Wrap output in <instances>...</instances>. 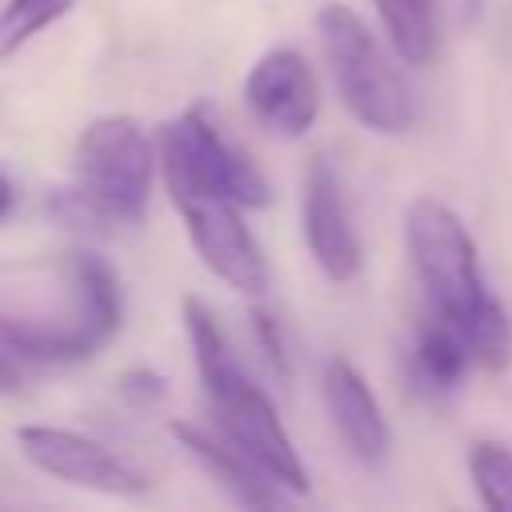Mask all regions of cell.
<instances>
[{
  "label": "cell",
  "mask_w": 512,
  "mask_h": 512,
  "mask_svg": "<svg viewBox=\"0 0 512 512\" xmlns=\"http://www.w3.org/2000/svg\"><path fill=\"white\" fill-rule=\"evenodd\" d=\"M24 380H28V360H24V356L12 348V340L0 332V396L20 392Z\"/></svg>",
  "instance_id": "cell-20"
},
{
  "label": "cell",
  "mask_w": 512,
  "mask_h": 512,
  "mask_svg": "<svg viewBox=\"0 0 512 512\" xmlns=\"http://www.w3.org/2000/svg\"><path fill=\"white\" fill-rule=\"evenodd\" d=\"M172 440L184 448L188 460L200 464V472H204L216 488H224V492H228L236 504H244V508H276V504H284V500L292 496V492H288L284 484H276L244 448H236L220 428L208 432V428H200V424L172 420Z\"/></svg>",
  "instance_id": "cell-12"
},
{
  "label": "cell",
  "mask_w": 512,
  "mask_h": 512,
  "mask_svg": "<svg viewBox=\"0 0 512 512\" xmlns=\"http://www.w3.org/2000/svg\"><path fill=\"white\" fill-rule=\"evenodd\" d=\"M468 476L484 508L512 512V448L500 440H476L468 448Z\"/></svg>",
  "instance_id": "cell-15"
},
{
  "label": "cell",
  "mask_w": 512,
  "mask_h": 512,
  "mask_svg": "<svg viewBox=\"0 0 512 512\" xmlns=\"http://www.w3.org/2000/svg\"><path fill=\"white\" fill-rule=\"evenodd\" d=\"M316 32L328 76L348 116L376 136H404L416 124V96L396 64L400 56L392 52V44L384 48L376 32L340 0L316 12Z\"/></svg>",
  "instance_id": "cell-3"
},
{
  "label": "cell",
  "mask_w": 512,
  "mask_h": 512,
  "mask_svg": "<svg viewBox=\"0 0 512 512\" xmlns=\"http://www.w3.org/2000/svg\"><path fill=\"white\" fill-rule=\"evenodd\" d=\"M12 204H16V188H12V180L0 172V220L12 212Z\"/></svg>",
  "instance_id": "cell-21"
},
{
  "label": "cell",
  "mask_w": 512,
  "mask_h": 512,
  "mask_svg": "<svg viewBox=\"0 0 512 512\" xmlns=\"http://www.w3.org/2000/svg\"><path fill=\"white\" fill-rule=\"evenodd\" d=\"M252 320H256V340H260V348H264V360L272 364V372H276L280 380H288V356H284V340H280L276 320H272L268 312H252Z\"/></svg>",
  "instance_id": "cell-19"
},
{
  "label": "cell",
  "mask_w": 512,
  "mask_h": 512,
  "mask_svg": "<svg viewBox=\"0 0 512 512\" xmlns=\"http://www.w3.org/2000/svg\"><path fill=\"white\" fill-rule=\"evenodd\" d=\"M180 316H184V336H188L196 376H200V388H204L216 428L236 448H244L292 496H308V468H304L272 396L248 376V368L232 352L216 312L200 296H184Z\"/></svg>",
  "instance_id": "cell-1"
},
{
  "label": "cell",
  "mask_w": 512,
  "mask_h": 512,
  "mask_svg": "<svg viewBox=\"0 0 512 512\" xmlns=\"http://www.w3.org/2000/svg\"><path fill=\"white\" fill-rule=\"evenodd\" d=\"M76 0H4L0 8V60L16 56L32 36L72 12Z\"/></svg>",
  "instance_id": "cell-17"
},
{
  "label": "cell",
  "mask_w": 512,
  "mask_h": 512,
  "mask_svg": "<svg viewBox=\"0 0 512 512\" xmlns=\"http://www.w3.org/2000/svg\"><path fill=\"white\" fill-rule=\"evenodd\" d=\"M244 104L260 128L280 140H300L320 116V84L304 52L280 44L256 56L244 76Z\"/></svg>",
  "instance_id": "cell-10"
},
{
  "label": "cell",
  "mask_w": 512,
  "mask_h": 512,
  "mask_svg": "<svg viewBox=\"0 0 512 512\" xmlns=\"http://www.w3.org/2000/svg\"><path fill=\"white\" fill-rule=\"evenodd\" d=\"M160 176L204 268L244 296H264L268 264L256 236L244 224V204L176 156H160Z\"/></svg>",
  "instance_id": "cell-6"
},
{
  "label": "cell",
  "mask_w": 512,
  "mask_h": 512,
  "mask_svg": "<svg viewBox=\"0 0 512 512\" xmlns=\"http://www.w3.org/2000/svg\"><path fill=\"white\" fill-rule=\"evenodd\" d=\"M408 364H412V380L428 392H452L464 384L468 368H476L464 332L452 320L432 316V312H424V320L416 328Z\"/></svg>",
  "instance_id": "cell-13"
},
{
  "label": "cell",
  "mask_w": 512,
  "mask_h": 512,
  "mask_svg": "<svg viewBox=\"0 0 512 512\" xmlns=\"http://www.w3.org/2000/svg\"><path fill=\"white\" fill-rule=\"evenodd\" d=\"M120 396L128 404L152 408V404H160L168 396V380L160 372H152V368H128V372H120Z\"/></svg>",
  "instance_id": "cell-18"
},
{
  "label": "cell",
  "mask_w": 512,
  "mask_h": 512,
  "mask_svg": "<svg viewBox=\"0 0 512 512\" xmlns=\"http://www.w3.org/2000/svg\"><path fill=\"white\" fill-rule=\"evenodd\" d=\"M376 20L392 44V52L400 56V64L408 68H428L440 60V8L436 0H372Z\"/></svg>",
  "instance_id": "cell-14"
},
{
  "label": "cell",
  "mask_w": 512,
  "mask_h": 512,
  "mask_svg": "<svg viewBox=\"0 0 512 512\" xmlns=\"http://www.w3.org/2000/svg\"><path fill=\"white\" fill-rule=\"evenodd\" d=\"M16 444L24 452V460L32 468H40L52 480L88 488V492H104V496H140L152 488V480L128 464L120 452H112L108 444L72 432V428H52V424H20L16 428Z\"/></svg>",
  "instance_id": "cell-7"
},
{
  "label": "cell",
  "mask_w": 512,
  "mask_h": 512,
  "mask_svg": "<svg viewBox=\"0 0 512 512\" xmlns=\"http://www.w3.org/2000/svg\"><path fill=\"white\" fill-rule=\"evenodd\" d=\"M464 340L472 348L476 368H484V372H508L512 368V316H508L500 296H492L480 308V316L464 328Z\"/></svg>",
  "instance_id": "cell-16"
},
{
  "label": "cell",
  "mask_w": 512,
  "mask_h": 512,
  "mask_svg": "<svg viewBox=\"0 0 512 512\" xmlns=\"http://www.w3.org/2000/svg\"><path fill=\"white\" fill-rule=\"evenodd\" d=\"M160 144L136 116L92 120L72 148V200L108 224H140L152 204Z\"/></svg>",
  "instance_id": "cell-4"
},
{
  "label": "cell",
  "mask_w": 512,
  "mask_h": 512,
  "mask_svg": "<svg viewBox=\"0 0 512 512\" xmlns=\"http://www.w3.org/2000/svg\"><path fill=\"white\" fill-rule=\"evenodd\" d=\"M300 224H304V244L316 260V268L332 284H348L364 268V244L352 224L348 200L340 172L328 156H312L304 164V188H300Z\"/></svg>",
  "instance_id": "cell-9"
},
{
  "label": "cell",
  "mask_w": 512,
  "mask_h": 512,
  "mask_svg": "<svg viewBox=\"0 0 512 512\" xmlns=\"http://www.w3.org/2000/svg\"><path fill=\"white\" fill-rule=\"evenodd\" d=\"M160 156L184 160L192 172L208 176L224 192H232L244 208H264L272 200L268 176L256 168V160L208 116L204 104L184 108L160 128Z\"/></svg>",
  "instance_id": "cell-8"
},
{
  "label": "cell",
  "mask_w": 512,
  "mask_h": 512,
  "mask_svg": "<svg viewBox=\"0 0 512 512\" xmlns=\"http://www.w3.org/2000/svg\"><path fill=\"white\" fill-rule=\"evenodd\" d=\"M60 288L68 304L44 316H0V332L12 348L36 364H80L104 352L124 324V296L112 264L96 252H68L60 264Z\"/></svg>",
  "instance_id": "cell-2"
},
{
  "label": "cell",
  "mask_w": 512,
  "mask_h": 512,
  "mask_svg": "<svg viewBox=\"0 0 512 512\" xmlns=\"http://www.w3.org/2000/svg\"><path fill=\"white\" fill-rule=\"evenodd\" d=\"M404 248H408V264L420 284L424 308L432 316L452 320L464 332L480 316V308L492 300L468 224L444 200L412 196L404 208Z\"/></svg>",
  "instance_id": "cell-5"
},
{
  "label": "cell",
  "mask_w": 512,
  "mask_h": 512,
  "mask_svg": "<svg viewBox=\"0 0 512 512\" xmlns=\"http://www.w3.org/2000/svg\"><path fill=\"white\" fill-rule=\"evenodd\" d=\"M320 392H324V408H328V420H332L344 452L360 468H384L392 456V424H388L372 384L364 380V372L352 360L332 356L324 364Z\"/></svg>",
  "instance_id": "cell-11"
}]
</instances>
